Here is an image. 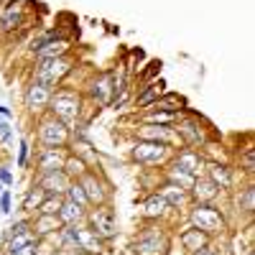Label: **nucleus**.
Masks as SVG:
<instances>
[{
	"label": "nucleus",
	"mask_w": 255,
	"mask_h": 255,
	"mask_svg": "<svg viewBox=\"0 0 255 255\" xmlns=\"http://www.w3.org/2000/svg\"><path fill=\"white\" fill-rule=\"evenodd\" d=\"M191 227H197L207 235H215V232H222L225 230V217L217 207H212L209 202H199L194 209H191Z\"/></svg>",
	"instance_id": "f257e3e1"
},
{
	"label": "nucleus",
	"mask_w": 255,
	"mask_h": 255,
	"mask_svg": "<svg viewBox=\"0 0 255 255\" xmlns=\"http://www.w3.org/2000/svg\"><path fill=\"white\" fill-rule=\"evenodd\" d=\"M166 248H168V240L161 227H145L130 245L135 255H161Z\"/></svg>",
	"instance_id": "f03ea898"
},
{
	"label": "nucleus",
	"mask_w": 255,
	"mask_h": 255,
	"mask_svg": "<svg viewBox=\"0 0 255 255\" xmlns=\"http://www.w3.org/2000/svg\"><path fill=\"white\" fill-rule=\"evenodd\" d=\"M90 230L95 232L97 238H102V240H110V238H115V232H118V222H115V212L110 209V207H100V209H95L92 215H90Z\"/></svg>",
	"instance_id": "7ed1b4c3"
},
{
	"label": "nucleus",
	"mask_w": 255,
	"mask_h": 255,
	"mask_svg": "<svg viewBox=\"0 0 255 255\" xmlns=\"http://www.w3.org/2000/svg\"><path fill=\"white\" fill-rule=\"evenodd\" d=\"M49 105H51V113L56 115V120H61V123H69L79 115V97L72 95V92L51 95Z\"/></svg>",
	"instance_id": "20e7f679"
},
{
	"label": "nucleus",
	"mask_w": 255,
	"mask_h": 255,
	"mask_svg": "<svg viewBox=\"0 0 255 255\" xmlns=\"http://www.w3.org/2000/svg\"><path fill=\"white\" fill-rule=\"evenodd\" d=\"M69 72V61L67 59H61V56H56V59H44L41 61V67H38V72H36V82H41V84H56V82H61V77Z\"/></svg>",
	"instance_id": "39448f33"
},
{
	"label": "nucleus",
	"mask_w": 255,
	"mask_h": 255,
	"mask_svg": "<svg viewBox=\"0 0 255 255\" xmlns=\"http://www.w3.org/2000/svg\"><path fill=\"white\" fill-rule=\"evenodd\" d=\"M166 153H168V145L156 140H138L133 148V158L138 163H158L166 158Z\"/></svg>",
	"instance_id": "423d86ee"
},
{
	"label": "nucleus",
	"mask_w": 255,
	"mask_h": 255,
	"mask_svg": "<svg viewBox=\"0 0 255 255\" xmlns=\"http://www.w3.org/2000/svg\"><path fill=\"white\" fill-rule=\"evenodd\" d=\"M41 143H44L46 148H59L67 143V125H64L61 120H46L44 125H41Z\"/></svg>",
	"instance_id": "0eeeda50"
},
{
	"label": "nucleus",
	"mask_w": 255,
	"mask_h": 255,
	"mask_svg": "<svg viewBox=\"0 0 255 255\" xmlns=\"http://www.w3.org/2000/svg\"><path fill=\"white\" fill-rule=\"evenodd\" d=\"M69 186V176L64 168H54V171H44V181H41V189L46 191L49 197H56V194H64Z\"/></svg>",
	"instance_id": "6e6552de"
},
{
	"label": "nucleus",
	"mask_w": 255,
	"mask_h": 255,
	"mask_svg": "<svg viewBox=\"0 0 255 255\" xmlns=\"http://www.w3.org/2000/svg\"><path fill=\"white\" fill-rule=\"evenodd\" d=\"M171 166L179 168V171H184V174L197 176L199 168H202V156H199V151H194V148H184V151H179V156Z\"/></svg>",
	"instance_id": "1a4fd4ad"
},
{
	"label": "nucleus",
	"mask_w": 255,
	"mask_h": 255,
	"mask_svg": "<svg viewBox=\"0 0 255 255\" xmlns=\"http://www.w3.org/2000/svg\"><path fill=\"white\" fill-rule=\"evenodd\" d=\"M82 189H84V194H87L90 204H105V199H108V191H105V184L95 176V174H84L82 176Z\"/></svg>",
	"instance_id": "9d476101"
},
{
	"label": "nucleus",
	"mask_w": 255,
	"mask_h": 255,
	"mask_svg": "<svg viewBox=\"0 0 255 255\" xmlns=\"http://www.w3.org/2000/svg\"><path fill=\"white\" fill-rule=\"evenodd\" d=\"M179 240H181L184 250H186V253H191V255L199 253L202 248H207V245H209V235H207V232H202V230H197V227L184 230Z\"/></svg>",
	"instance_id": "9b49d317"
},
{
	"label": "nucleus",
	"mask_w": 255,
	"mask_h": 255,
	"mask_svg": "<svg viewBox=\"0 0 255 255\" xmlns=\"http://www.w3.org/2000/svg\"><path fill=\"white\" fill-rule=\"evenodd\" d=\"M51 100V90H49V84H41V82H33L28 92H26V105L31 110L36 108H44V105H49Z\"/></svg>",
	"instance_id": "f8f14e48"
},
{
	"label": "nucleus",
	"mask_w": 255,
	"mask_h": 255,
	"mask_svg": "<svg viewBox=\"0 0 255 255\" xmlns=\"http://www.w3.org/2000/svg\"><path fill=\"white\" fill-rule=\"evenodd\" d=\"M77 250L100 253L102 250V238H97L90 227H77Z\"/></svg>",
	"instance_id": "ddd939ff"
},
{
	"label": "nucleus",
	"mask_w": 255,
	"mask_h": 255,
	"mask_svg": "<svg viewBox=\"0 0 255 255\" xmlns=\"http://www.w3.org/2000/svg\"><path fill=\"white\" fill-rule=\"evenodd\" d=\"M92 95H95V100H100L102 105H105V102H110L113 95H115V77H113V74L100 77V79L92 84Z\"/></svg>",
	"instance_id": "4468645a"
},
{
	"label": "nucleus",
	"mask_w": 255,
	"mask_h": 255,
	"mask_svg": "<svg viewBox=\"0 0 255 255\" xmlns=\"http://www.w3.org/2000/svg\"><path fill=\"white\" fill-rule=\"evenodd\" d=\"M158 194L166 199L168 207H179V204H184L189 199V191L184 186H179V184H171V181H166V186L158 191Z\"/></svg>",
	"instance_id": "2eb2a0df"
},
{
	"label": "nucleus",
	"mask_w": 255,
	"mask_h": 255,
	"mask_svg": "<svg viewBox=\"0 0 255 255\" xmlns=\"http://www.w3.org/2000/svg\"><path fill=\"white\" fill-rule=\"evenodd\" d=\"M143 140H156V143L168 145L174 140V128H168V125H145Z\"/></svg>",
	"instance_id": "dca6fc26"
},
{
	"label": "nucleus",
	"mask_w": 255,
	"mask_h": 255,
	"mask_svg": "<svg viewBox=\"0 0 255 255\" xmlns=\"http://www.w3.org/2000/svg\"><path fill=\"white\" fill-rule=\"evenodd\" d=\"M59 222H64V225H77L79 220H84V209L79 207V204H74V202H61V207H59Z\"/></svg>",
	"instance_id": "f3484780"
},
{
	"label": "nucleus",
	"mask_w": 255,
	"mask_h": 255,
	"mask_svg": "<svg viewBox=\"0 0 255 255\" xmlns=\"http://www.w3.org/2000/svg\"><path fill=\"white\" fill-rule=\"evenodd\" d=\"M163 87H166V82H153V84H148V87H143V92L138 95L135 105L138 108H151V105H156L161 92H163Z\"/></svg>",
	"instance_id": "a211bd4d"
},
{
	"label": "nucleus",
	"mask_w": 255,
	"mask_h": 255,
	"mask_svg": "<svg viewBox=\"0 0 255 255\" xmlns=\"http://www.w3.org/2000/svg\"><path fill=\"white\" fill-rule=\"evenodd\" d=\"M176 130H179V138L184 143H189V145H199L204 140V133H202L199 123H181Z\"/></svg>",
	"instance_id": "6ab92c4d"
},
{
	"label": "nucleus",
	"mask_w": 255,
	"mask_h": 255,
	"mask_svg": "<svg viewBox=\"0 0 255 255\" xmlns=\"http://www.w3.org/2000/svg\"><path fill=\"white\" fill-rule=\"evenodd\" d=\"M207 179L215 184L217 189H230V184H232L230 168H227V166H220V163H212V166H209V176H207Z\"/></svg>",
	"instance_id": "aec40b11"
},
{
	"label": "nucleus",
	"mask_w": 255,
	"mask_h": 255,
	"mask_svg": "<svg viewBox=\"0 0 255 255\" xmlns=\"http://www.w3.org/2000/svg\"><path fill=\"white\" fill-rule=\"evenodd\" d=\"M191 186H194V197L199 202H212V199L220 194V189L212 184L209 179H194V184H191Z\"/></svg>",
	"instance_id": "412c9836"
},
{
	"label": "nucleus",
	"mask_w": 255,
	"mask_h": 255,
	"mask_svg": "<svg viewBox=\"0 0 255 255\" xmlns=\"http://www.w3.org/2000/svg\"><path fill=\"white\" fill-rule=\"evenodd\" d=\"M143 209H145V217H151V220H158V217H163V215H166L168 204H166V199H163L161 194H151V197L145 199Z\"/></svg>",
	"instance_id": "4be33fe9"
},
{
	"label": "nucleus",
	"mask_w": 255,
	"mask_h": 255,
	"mask_svg": "<svg viewBox=\"0 0 255 255\" xmlns=\"http://www.w3.org/2000/svg\"><path fill=\"white\" fill-rule=\"evenodd\" d=\"M64 161L61 153H59V148H46V153L44 158H41V171H54V168H64Z\"/></svg>",
	"instance_id": "5701e85b"
},
{
	"label": "nucleus",
	"mask_w": 255,
	"mask_h": 255,
	"mask_svg": "<svg viewBox=\"0 0 255 255\" xmlns=\"http://www.w3.org/2000/svg\"><path fill=\"white\" fill-rule=\"evenodd\" d=\"M64 51H67V41H51V44L41 46V49L36 51V56H38V59H56V56H61Z\"/></svg>",
	"instance_id": "b1692460"
},
{
	"label": "nucleus",
	"mask_w": 255,
	"mask_h": 255,
	"mask_svg": "<svg viewBox=\"0 0 255 255\" xmlns=\"http://www.w3.org/2000/svg\"><path fill=\"white\" fill-rule=\"evenodd\" d=\"M67 197H69V202L79 204L82 209H84V207H90V199H87V194H84V189H82L79 181H74V184L67 186Z\"/></svg>",
	"instance_id": "393cba45"
},
{
	"label": "nucleus",
	"mask_w": 255,
	"mask_h": 255,
	"mask_svg": "<svg viewBox=\"0 0 255 255\" xmlns=\"http://www.w3.org/2000/svg\"><path fill=\"white\" fill-rule=\"evenodd\" d=\"M179 115L171 113V110H158V113H151V115H145V125H168V123H174Z\"/></svg>",
	"instance_id": "a878e982"
},
{
	"label": "nucleus",
	"mask_w": 255,
	"mask_h": 255,
	"mask_svg": "<svg viewBox=\"0 0 255 255\" xmlns=\"http://www.w3.org/2000/svg\"><path fill=\"white\" fill-rule=\"evenodd\" d=\"M36 243V230H26V232H20V235H13L8 250H15V248H23V245H33Z\"/></svg>",
	"instance_id": "bb28decb"
},
{
	"label": "nucleus",
	"mask_w": 255,
	"mask_h": 255,
	"mask_svg": "<svg viewBox=\"0 0 255 255\" xmlns=\"http://www.w3.org/2000/svg\"><path fill=\"white\" fill-rule=\"evenodd\" d=\"M18 5L13 3V5H8V10L3 13V18H0V28H3V31H10L15 23H18Z\"/></svg>",
	"instance_id": "cd10ccee"
},
{
	"label": "nucleus",
	"mask_w": 255,
	"mask_h": 255,
	"mask_svg": "<svg viewBox=\"0 0 255 255\" xmlns=\"http://www.w3.org/2000/svg\"><path fill=\"white\" fill-rule=\"evenodd\" d=\"M59 207H61L59 197H46L44 202H41L38 212H41V215H59Z\"/></svg>",
	"instance_id": "c85d7f7f"
},
{
	"label": "nucleus",
	"mask_w": 255,
	"mask_h": 255,
	"mask_svg": "<svg viewBox=\"0 0 255 255\" xmlns=\"http://www.w3.org/2000/svg\"><path fill=\"white\" fill-rule=\"evenodd\" d=\"M44 189H31L28 191V197L23 202V209H33V207H41V202H44Z\"/></svg>",
	"instance_id": "c756f323"
},
{
	"label": "nucleus",
	"mask_w": 255,
	"mask_h": 255,
	"mask_svg": "<svg viewBox=\"0 0 255 255\" xmlns=\"http://www.w3.org/2000/svg\"><path fill=\"white\" fill-rule=\"evenodd\" d=\"M243 209L245 212H253L255 209V189L253 186H248L245 194H243Z\"/></svg>",
	"instance_id": "7c9ffc66"
},
{
	"label": "nucleus",
	"mask_w": 255,
	"mask_h": 255,
	"mask_svg": "<svg viewBox=\"0 0 255 255\" xmlns=\"http://www.w3.org/2000/svg\"><path fill=\"white\" fill-rule=\"evenodd\" d=\"M26 161H28V143H26V140H20V151H18V166L23 168V166H26Z\"/></svg>",
	"instance_id": "2f4dec72"
},
{
	"label": "nucleus",
	"mask_w": 255,
	"mask_h": 255,
	"mask_svg": "<svg viewBox=\"0 0 255 255\" xmlns=\"http://www.w3.org/2000/svg\"><path fill=\"white\" fill-rule=\"evenodd\" d=\"M8 255H36V243L33 245H23V248H15V250H8Z\"/></svg>",
	"instance_id": "473e14b6"
},
{
	"label": "nucleus",
	"mask_w": 255,
	"mask_h": 255,
	"mask_svg": "<svg viewBox=\"0 0 255 255\" xmlns=\"http://www.w3.org/2000/svg\"><path fill=\"white\" fill-rule=\"evenodd\" d=\"M0 212H3V215L10 212V191H3V194H0Z\"/></svg>",
	"instance_id": "72a5a7b5"
},
{
	"label": "nucleus",
	"mask_w": 255,
	"mask_h": 255,
	"mask_svg": "<svg viewBox=\"0 0 255 255\" xmlns=\"http://www.w3.org/2000/svg\"><path fill=\"white\" fill-rule=\"evenodd\" d=\"M13 135V130H10V125L5 123V120H0V138H3V140H8Z\"/></svg>",
	"instance_id": "f704fd0d"
},
{
	"label": "nucleus",
	"mask_w": 255,
	"mask_h": 255,
	"mask_svg": "<svg viewBox=\"0 0 255 255\" xmlns=\"http://www.w3.org/2000/svg\"><path fill=\"white\" fill-rule=\"evenodd\" d=\"M28 227H31L28 222H18V225H13V227H10V235H20V232H26Z\"/></svg>",
	"instance_id": "c9c22d12"
},
{
	"label": "nucleus",
	"mask_w": 255,
	"mask_h": 255,
	"mask_svg": "<svg viewBox=\"0 0 255 255\" xmlns=\"http://www.w3.org/2000/svg\"><path fill=\"white\" fill-rule=\"evenodd\" d=\"M245 168H248V171H253V168H255V163H253V148H248V153H245Z\"/></svg>",
	"instance_id": "e433bc0d"
},
{
	"label": "nucleus",
	"mask_w": 255,
	"mask_h": 255,
	"mask_svg": "<svg viewBox=\"0 0 255 255\" xmlns=\"http://www.w3.org/2000/svg\"><path fill=\"white\" fill-rule=\"evenodd\" d=\"M0 181H3V184H10V181H13V176H10L8 168H0Z\"/></svg>",
	"instance_id": "4c0bfd02"
},
{
	"label": "nucleus",
	"mask_w": 255,
	"mask_h": 255,
	"mask_svg": "<svg viewBox=\"0 0 255 255\" xmlns=\"http://www.w3.org/2000/svg\"><path fill=\"white\" fill-rule=\"evenodd\" d=\"M194 255H220V253H217V250H212V248L207 245V248H202V250H199V253H194Z\"/></svg>",
	"instance_id": "58836bf2"
},
{
	"label": "nucleus",
	"mask_w": 255,
	"mask_h": 255,
	"mask_svg": "<svg viewBox=\"0 0 255 255\" xmlns=\"http://www.w3.org/2000/svg\"><path fill=\"white\" fill-rule=\"evenodd\" d=\"M0 115H3V118H8V115H10V110H8V108H3V105H0Z\"/></svg>",
	"instance_id": "ea45409f"
},
{
	"label": "nucleus",
	"mask_w": 255,
	"mask_h": 255,
	"mask_svg": "<svg viewBox=\"0 0 255 255\" xmlns=\"http://www.w3.org/2000/svg\"><path fill=\"white\" fill-rule=\"evenodd\" d=\"M74 255H82V253H79V250H74Z\"/></svg>",
	"instance_id": "a19ab883"
},
{
	"label": "nucleus",
	"mask_w": 255,
	"mask_h": 255,
	"mask_svg": "<svg viewBox=\"0 0 255 255\" xmlns=\"http://www.w3.org/2000/svg\"><path fill=\"white\" fill-rule=\"evenodd\" d=\"M248 255H253V253H248Z\"/></svg>",
	"instance_id": "79ce46f5"
}]
</instances>
